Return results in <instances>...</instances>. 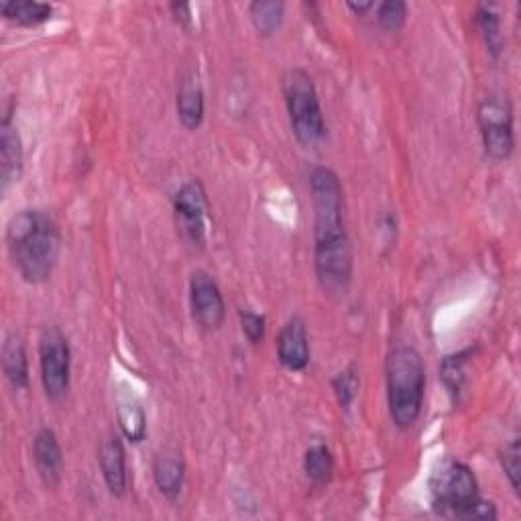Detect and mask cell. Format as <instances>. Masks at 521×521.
<instances>
[{"mask_svg":"<svg viewBox=\"0 0 521 521\" xmlns=\"http://www.w3.org/2000/svg\"><path fill=\"white\" fill-rule=\"evenodd\" d=\"M277 359L289 371H304L310 363L308 330L300 316L289 318L277 336Z\"/></svg>","mask_w":521,"mask_h":521,"instance_id":"10","label":"cell"},{"mask_svg":"<svg viewBox=\"0 0 521 521\" xmlns=\"http://www.w3.org/2000/svg\"><path fill=\"white\" fill-rule=\"evenodd\" d=\"M171 9V13L176 15V19H178V23H182V25H190V21H192V9H190V5H171L169 7Z\"/></svg>","mask_w":521,"mask_h":521,"instance_id":"27","label":"cell"},{"mask_svg":"<svg viewBox=\"0 0 521 521\" xmlns=\"http://www.w3.org/2000/svg\"><path fill=\"white\" fill-rule=\"evenodd\" d=\"M432 509L448 519H497V507L481 499L473 471L458 460H444L430 481Z\"/></svg>","mask_w":521,"mask_h":521,"instance_id":"3","label":"cell"},{"mask_svg":"<svg viewBox=\"0 0 521 521\" xmlns=\"http://www.w3.org/2000/svg\"><path fill=\"white\" fill-rule=\"evenodd\" d=\"M310 190L316 216V277L324 294L344 296L353 277V251L342 220V186L332 169L316 167Z\"/></svg>","mask_w":521,"mask_h":521,"instance_id":"1","label":"cell"},{"mask_svg":"<svg viewBox=\"0 0 521 521\" xmlns=\"http://www.w3.org/2000/svg\"><path fill=\"white\" fill-rule=\"evenodd\" d=\"M153 481L167 499L180 497L186 481V462L180 452L165 450L153 462Z\"/></svg>","mask_w":521,"mask_h":521,"instance_id":"14","label":"cell"},{"mask_svg":"<svg viewBox=\"0 0 521 521\" xmlns=\"http://www.w3.org/2000/svg\"><path fill=\"white\" fill-rule=\"evenodd\" d=\"M477 123L485 153L493 161H507L515 145L511 102L499 94L483 98L477 108Z\"/></svg>","mask_w":521,"mask_h":521,"instance_id":"7","label":"cell"},{"mask_svg":"<svg viewBox=\"0 0 521 521\" xmlns=\"http://www.w3.org/2000/svg\"><path fill=\"white\" fill-rule=\"evenodd\" d=\"M39 365L47 399L60 403L70 391L72 351L66 334L57 326L45 328L39 338Z\"/></svg>","mask_w":521,"mask_h":521,"instance_id":"6","label":"cell"},{"mask_svg":"<svg viewBox=\"0 0 521 521\" xmlns=\"http://www.w3.org/2000/svg\"><path fill=\"white\" fill-rule=\"evenodd\" d=\"M346 7H349L351 11H355L357 15H363V13H367V11H371L373 9V3H346Z\"/></svg>","mask_w":521,"mask_h":521,"instance_id":"28","label":"cell"},{"mask_svg":"<svg viewBox=\"0 0 521 521\" xmlns=\"http://www.w3.org/2000/svg\"><path fill=\"white\" fill-rule=\"evenodd\" d=\"M208 196L200 180L186 182L176 198H173V212H176L178 226L186 241L194 247L206 243V218H208Z\"/></svg>","mask_w":521,"mask_h":521,"instance_id":"8","label":"cell"},{"mask_svg":"<svg viewBox=\"0 0 521 521\" xmlns=\"http://www.w3.org/2000/svg\"><path fill=\"white\" fill-rule=\"evenodd\" d=\"M332 387H334V393L338 397V403L340 408L349 410L351 403L357 395V389H359V379H357V373L355 369H346L342 373H338L334 379H332Z\"/></svg>","mask_w":521,"mask_h":521,"instance_id":"25","label":"cell"},{"mask_svg":"<svg viewBox=\"0 0 521 521\" xmlns=\"http://www.w3.org/2000/svg\"><path fill=\"white\" fill-rule=\"evenodd\" d=\"M389 416L399 430H408L422 414L426 391V367L412 346H397L387 357Z\"/></svg>","mask_w":521,"mask_h":521,"instance_id":"4","label":"cell"},{"mask_svg":"<svg viewBox=\"0 0 521 521\" xmlns=\"http://www.w3.org/2000/svg\"><path fill=\"white\" fill-rule=\"evenodd\" d=\"M0 13L7 21H13L23 27H37L51 19L53 7L47 3H35V0H3Z\"/></svg>","mask_w":521,"mask_h":521,"instance_id":"17","label":"cell"},{"mask_svg":"<svg viewBox=\"0 0 521 521\" xmlns=\"http://www.w3.org/2000/svg\"><path fill=\"white\" fill-rule=\"evenodd\" d=\"M98 462L108 491L114 497H123L127 491V456L117 434H108L98 446Z\"/></svg>","mask_w":521,"mask_h":521,"instance_id":"12","label":"cell"},{"mask_svg":"<svg viewBox=\"0 0 521 521\" xmlns=\"http://www.w3.org/2000/svg\"><path fill=\"white\" fill-rule=\"evenodd\" d=\"M33 460L43 485L47 489L60 487L64 479V454L53 430L43 428L37 432L33 442Z\"/></svg>","mask_w":521,"mask_h":521,"instance_id":"11","label":"cell"},{"mask_svg":"<svg viewBox=\"0 0 521 521\" xmlns=\"http://www.w3.org/2000/svg\"><path fill=\"white\" fill-rule=\"evenodd\" d=\"M306 477L316 485H326L334 473L332 452L326 444H312L304 456Z\"/></svg>","mask_w":521,"mask_h":521,"instance_id":"19","label":"cell"},{"mask_svg":"<svg viewBox=\"0 0 521 521\" xmlns=\"http://www.w3.org/2000/svg\"><path fill=\"white\" fill-rule=\"evenodd\" d=\"M477 25H479V31L483 35V41L487 45V51L495 57H499L501 49H503V37H501V21H499V15L493 7L489 5H481L477 9Z\"/></svg>","mask_w":521,"mask_h":521,"instance_id":"21","label":"cell"},{"mask_svg":"<svg viewBox=\"0 0 521 521\" xmlns=\"http://www.w3.org/2000/svg\"><path fill=\"white\" fill-rule=\"evenodd\" d=\"M178 119L188 131H196L204 121V90L196 74L184 76L180 84Z\"/></svg>","mask_w":521,"mask_h":521,"instance_id":"15","label":"cell"},{"mask_svg":"<svg viewBox=\"0 0 521 521\" xmlns=\"http://www.w3.org/2000/svg\"><path fill=\"white\" fill-rule=\"evenodd\" d=\"M405 19H408V5L401 3V0H387V3L379 5L377 21L383 31L387 33L399 31L405 25Z\"/></svg>","mask_w":521,"mask_h":521,"instance_id":"24","label":"cell"},{"mask_svg":"<svg viewBox=\"0 0 521 521\" xmlns=\"http://www.w3.org/2000/svg\"><path fill=\"white\" fill-rule=\"evenodd\" d=\"M7 249L15 269L27 283H43L60 259V226L47 212L21 210L7 226Z\"/></svg>","mask_w":521,"mask_h":521,"instance_id":"2","label":"cell"},{"mask_svg":"<svg viewBox=\"0 0 521 521\" xmlns=\"http://www.w3.org/2000/svg\"><path fill=\"white\" fill-rule=\"evenodd\" d=\"M469 355L471 351H465V353H458V355H452V357H446L442 361V367H440V375L444 379V385L448 387V391L456 397L460 395L462 387H465V365L469 361Z\"/></svg>","mask_w":521,"mask_h":521,"instance_id":"22","label":"cell"},{"mask_svg":"<svg viewBox=\"0 0 521 521\" xmlns=\"http://www.w3.org/2000/svg\"><path fill=\"white\" fill-rule=\"evenodd\" d=\"M117 405H119L117 408L119 422H121V430H123L125 438L135 444L145 440L147 420H145V412L141 408V403L133 395H121Z\"/></svg>","mask_w":521,"mask_h":521,"instance_id":"18","label":"cell"},{"mask_svg":"<svg viewBox=\"0 0 521 521\" xmlns=\"http://www.w3.org/2000/svg\"><path fill=\"white\" fill-rule=\"evenodd\" d=\"M239 320H241V328H243V332H245V336L249 338L251 344L263 342V338H265V318L261 314H255L251 310H241Z\"/></svg>","mask_w":521,"mask_h":521,"instance_id":"26","label":"cell"},{"mask_svg":"<svg viewBox=\"0 0 521 521\" xmlns=\"http://www.w3.org/2000/svg\"><path fill=\"white\" fill-rule=\"evenodd\" d=\"M192 318L202 330H218L226 316V306L218 283L206 271H196L190 279Z\"/></svg>","mask_w":521,"mask_h":521,"instance_id":"9","label":"cell"},{"mask_svg":"<svg viewBox=\"0 0 521 521\" xmlns=\"http://www.w3.org/2000/svg\"><path fill=\"white\" fill-rule=\"evenodd\" d=\"M21 173H23V143L17 127L13 125L11 112H7L3 123H0V184H3V192H7L11 184L19 182Z\"/></svg>","mask_w":521,"mask_h":521,"instance_id":"13","label":"cell"},{"mask_svg":"<svg viewBox=\"0 0 521 521\" xmlns=\"http://www.w3.org/2000/svg\"><path fill=\"white\" fill-rule=\"evenodd\" d=\"M281 90L289 114V125L304 147H316L326 137V125L314 80L308 72L294 68L281 78Z\"/></svg>","mask_w":521,"mask_h":521,"instance_id":"5","label":"cell"},{"mask_svg":"<svg viewBox=\"0 0 521 521\" xmlns=\"http://www.w3.org/2000/svg\"><path fill=\"white\" fill-rule=\"evenodd\" d=\"M499 460H501V467L513 487L515 493H519V481H521V444L519 438L511 440L509 444H505L499 452Z\"/></svg>","mask_w":521,"mask_h":521,"instance_id":"23","label":"cell"},{"mask_svg":"<svg viewBox=\"0 0 521 521\" xmlns=\"http://www.w3.org/2000/svg\"><path fill=\"white\" fill-rule=\"evenodd\" d=\"M3 373L9 385L17 391L29 387V363L25 344L17 334H11L3 346Z\"/></svg>","mask_w":521,"mask_h":521,"instance_id":"16","label":"cell"},{"mask_svg":"<svg viewBox=\"0 0 521 521\" xmlns=\"http://www.w3.org/2000/svg\"><path fill=\"white\" fill-rule=\"evenodd\" d=\"M249 15H251V21H253L257 33L263 37H269L281 27L283 15H285V5L277 3V0H257V3H253L249 7Z\"/></svg>","mask_w":521,"mask_h":521,"instance_id":"20","label":"cell"}]
</instances>
